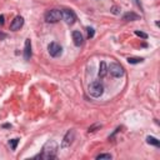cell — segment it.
<instances>
[{
  "label": "cell",
  "mask_w": 160,
  "mask_h": 160,
  "mask_svg": "<svg viewBox=\"0 0 160 160\" xmlns=\"http://www.w3.org/2000/svg\"><path fill=\"white\" fill-rule=\"evenodd\" d=\"M72 41H74V44H75L76 46H81V45H82L84 39H82V35H81L80 31H78V30L72 31Z\"/></svg>",
  "instance_id": "9c48e42d"
},
{
  "label": "cell",
  "mask_w": 160,
  "mask_h": 160,
  "mask_svg": "<svg viewBox=\"0 0 160 160\" xmlns=\"http://www.w3.org/2000/svg\"><path fill=\"white\" fill-rule=\"evenodd\" d=\"M61 19V11L58 10V9H51V10H48L45 12V21L46 22H58L59 20Z\"/></svg>",
  "instance_id": "3957f363"
},
{
  "label": "cell",
  "mask_w": 160,
  "mask_h": 160,
  "mask_svg": "<svg viewBox=\"0 0 160 160\" xmlns=\"http://www.w3.org/2000/svg\"><path fill=\"white\" fill-rule=\"evenodd\" d=\"M135 35H138V36H140V38H142V39H148V35H146L145 32H142V31H139V30L135 31Z\"/></svg>",
  "instance_id": "e0dca14e"
},
{
  "label": "cell",
  "mask_w": 160,
  "mask_h": 160,
  "mask_svg": "<svg viewBox=\"0 0 160 160\" xmlns=\"http://www.w3.org/2000/svg\"><path fill=\"white\" fill-rule=\"evenodd\" d=\"M31 56V41L30 39L25 40V48H24V58L25 60H29Z\"/></svg>",
  "instance_id": "30bf717a"
},
{
  "label": "cell",
  "mask_w": 160,
  "mask_h": 160,
  "mask_svg": "<svg viewBox=\"0 0 160 160\" xmlns=\"http://www.w3.org/2000/svg\"><path fill=\"white\" fill-rule=\"evenodd\" d=\"M94 36V29L92 28H88V38H92Z\"/></svg>",
  "instance_id": "ac0fdd59"
},
{
  "label": "cell",
  "mask_w": 160,
  "mask_h": 160,
  "mask_svg": "<svg viewBox=\"0 0 160 160\" xmlns=\"http://www.w3.org/2000/svg\"><path fill=\"white\" fill-rule=\"evenodd\" d=\"M19 140H20V139H12V140H10V141H9V144H10V146H11V149H12V150H15V149H16V145H18Z\"/></svg>",
  "instance_id": "9a60e30c"
},
{
  "label": "cell",
  "mask_w": 160,
  "mask_h": 160,
  "mask_svg": "<svg viewBox=\"0 0 160 160\" xmlns=\"http://www.w3.org/2000/svg\"><path fill=\"white\" fill-rule=\"evenodd\" d=\"M108 74V65L105 61H101L99 65V78H104Z\"/></svg>",
  "instance_id": "7c38bea8"
},
{
  "label": "cell",
  "mask_w": 160,
  "mask_h": 160,
  "mask_svg": "<svg viewBox=\"0 0 160 160\" xmlns=\"http://www.w3.org/2000/svg\"><path fill=\"white\" fill-rule=\"evenodd\" d=\"M146 142H148V144H151V145H154V146H159V145H160V141H159L156 138H154V136H148V138H146Z\"/></svg>",
  "instance_id": "4fadbf2b"
},
{
  "label": "cell",
  "mask_w": 160,
  "mask_h": 160,
  "mask_svg": "<svg viewBox=\"0 0 160 160\" xmlns=\"http://www.w3.org/2000/svg\"><path fill=\"white\" fill-rule=\"evenodd\" d=\"M88 92L92 98H100L102 95V92H104V85H102V82L99 81V80L92 81L89 85V88H88Z\"/></svg>",
  "instance_id": "7a4b0ae2"
},
{
  "label": "cell",
  "mask_w": 160,
  "mask_h": 160,
  "mask_svg": "<svg viewBox=\"0 0 160 160\" xmlns=\"http://www.w3.org/2000/svg\"><path fill=\"white\" fill-rule=\"evenodd\" d=\"M140 19V16L138 15V14H135V12H126V14H124V16H122V20H125V21H135V20H139Z\"/></svg>",
  "instance_id": "8fae6325"
},
{
  "label": "cell",
  "mask_w": 160,
  "mask_h": 160,
  "mask_svg": "<svg viewBox=\"0 0 160 160\" xmlns=\"http://www.w3.org/2000/svg\"><path fill=\"white\" fill-rule=\"evenodd\" d=\"M22 24H24V19L21 16H15L14 20L11 21V24H10V30L16 31L22 26Z\"/></svg>",
  "instance_id": "ba28073f"
},
{
  "label": "cell",
  "mask_w": 160,
  "mask_h": 160,
  "mask_svg": "<svg viewBox=\"0 0 160 160\" xmlns=\"http://www.w3.org/2000/svg\"><path fill=\"white\" fill-rule=\"evenodd\" d=\"M58 150H59L58 142L54 141V140H49L42 146V152L39 154V155H36L35 158H40V159H44V160H50V159H54L56 156Z\"/></svg>",
  "instance_id": "6da1fadb"
},
{
  "label": "cell",
  "mask_w": 160,
  "mask_h": 160,
  "mask_svg": "<svg viewBox=\"0 0 160 160\" xmlns=\"http://www.w3.org/2000/svg\"><path fill=\"white\" fill-rule=\"evenodd\" d=\"M135 2H136V4L139 5V6H140V1H139V0H135Z\"/></svg>",
  "instance_id": "603a6c76"
},
{
  "label": "cell",
  "mask_w": 160,
  "mask_h": 160,
  "mask_svg": "<svg viewBox=\"0 0 160 160\" xmlns=\"http://www.w3.org/2000/svg\"><path fill=\"white\" fill-rule=\"evenodd\" d=\"M111 11H112L114 14H119V8H118V6H112V8H111Z\"/></svg>",
  "instance_id": "ffe728a7"
},
{
  "label": "cell",
  "mask_w": 160,
  "mask_h": 160,
  "mask_svg": "<svg viewBox=\"0 0 160 160\" xmlns=\"http://www.w3.org/2000/svg\"><path fill=\"white\" fill-rule=\"evenodd\" d=\"M60 11H61V19H64V21H65L66 24L72 25V24L75 22L76 15H75V12H74L72 10H70V9H62V10H60Z\"/></svg>",
  "instance_id": "277c9868"
},
{
  "label": "cell",
  "mask_w": 160,
  "mask_h": 160,
  "mask_svg": "<svg viewBox=\"0 0 160 160\" xmlns=\"http://www.w3.org/2000/svg\"><path fill=\"white\" fill-rule=\"evenodd\" d=\"M0 24H4V15H0Z\"/></svg>",
  "instance_id": "7402d4cb"
},
{
  "label": "cell",
  "mask_w": 160,
  "mask_h": 160,
  "mask_svg": "<svg viewBox=\"0 0 160 160\" xmlns=\"http://www.w3.org/2000/svg\"><path fill=\"white\" fill-rule=\"evenodd\" d=\"M96 159L98 160H100V159H111V155L110 154H99L96 156Z\"/></svg>",
  "instance_id": "2e32d148"
},
{
  "label": "cell",
  "mask_w": 160,
  "mask_h": 160,
  "mask_svg": "<svg viewBox=\"0 0 160 160\" xmlns=\"http://www.w3.org/2000/svg\"><path fill=\"white\" fill-rule=\"evenodd\" d=\"M5 38H6V34L2 32V31H0V40H4Z\"/></svg>",
  "instance_id": "44dd1931"
},
{
  "label": "cell",
  "mask_w": 160,
  "mask_h": 160,
  "mask_svg": "<svg viewBox=\"0 0 160 160\" xmlns=\"http://www.w3.org/2000/svg\"><path fill=\"white\" fill-rule=\"evenodd\" d=\"M74 139H75V131H74V130H69V131L65 134V136L62 138V141H61V148H62V149L69 148V146L72 144Z\"/></svg>",
  "instance_id": "8992f818"
},
{
  "label": "cell",
  "mask_w": 160,
  "mask_h": 160,
  "mask_svg": "<svg viewBox=\"0 0 160 160\" xmlns=\"http://www.w3.org/2000/svg\"><path fill=\"white\" fill-rule=\"evenodd\" d=\"M108 72H110L114 78H120L124 75V69L120 64L118 62H111L109 66H108Z\"/></svg>",
  "instance_id": "5b68a950"
},
{
  "label": "cell",
  "mask_w": 160,
  "mask_h": 160,
  "mask_svg": "<svg viewBox=\"0 0 160 160\" xmlns=\"http://www.w3.org/2000/svg\"><path fill=\"white\" fill-rule=\"evenodd\" d=\"M99 126H101V125H99V124H96V125H94V126H91V128H89V132H91V131H95V129H96V128H99Z\"/></svg>",
  "instance_id": "d6986e66"
},
{
  "label": "cell",
  "mask_w": 160,
  "mask_h": 160,
  "mask_svg": "<svg viewBox=\"0 0 160 160\" xmlns=\"http://www.w3.org/2000/svg\"><path fill=\"white\" fill-rule=\"evenodd\" d=\"M128 61H129V64H139L142 61V59L141 58H129Z\"/></svg>",
  "instance_id": "5bb4252c"
},
{
  "label": "cell",
  "mask_w": 160,
  "mask_h": 160,
  "mask_svg": "<svg viewBox=\"0 0 160 160\" xmlns=\"http://www.w3.org/2000/svg\"><path fill=\"white\" fill-rule=\"evenodd\" d=\"M48 50H49V54H50L52 58H58V56L61 55V52H62V48H61L58 42H50L49 46H48Z\"/></svg>",
  "instance_id": "52a82bcc"
}]
</instances>
